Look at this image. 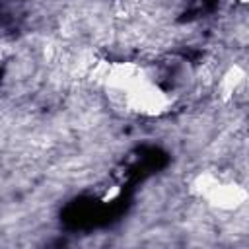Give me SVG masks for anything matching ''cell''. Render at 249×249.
I'll return each instance as SVG.
<instances>
[{
    "label": "cell",
    "mask_w": 249,
    "mask_h": 249,
    "mask_svg": "<svg viewBox=\"0 0 249 249\" xmlns=\"http://www.w3.org/2000/svg\"><path fill=\"white\" fill-rule=\"evenodd\" d=\"M105 88L119 107L136 115H160L173 103V91L163 88L150 68L134 62L111 66L105 76Z\"/></svg>",
    "instance_id": "obj_1"
},
{
    "label": "cell",
    "mask_w": 249,
    "mask_h": 249,
    "mask_svg": "<svg viewBox=\"0 0 249 249\" xmlns=\"http://www.w3.org/2000/svg\"><path fill=\"white\" fill-rule=\"evenodd\" d=\"M200 195L210 204H214L218 208H226V210H231L245 200V191L237 183L224 181L220 177H204Z\"/></svg>",
    "instance_id": "obj_2"
},
{
    "label": "cell",
    "mask_w": 249,
    "mask_h": 249,
    "mask_svg": "<svg viewBox=\"0 0 249 249\" xmlns=\"http://www.w3.org/2000/svg\"><path fill=\"white\" fill-rule=\"evenodd\" d=\"M239 2H245V0H239Z\"/></svg>",
    "instance_id": "obj_3"
}]
</instances>
